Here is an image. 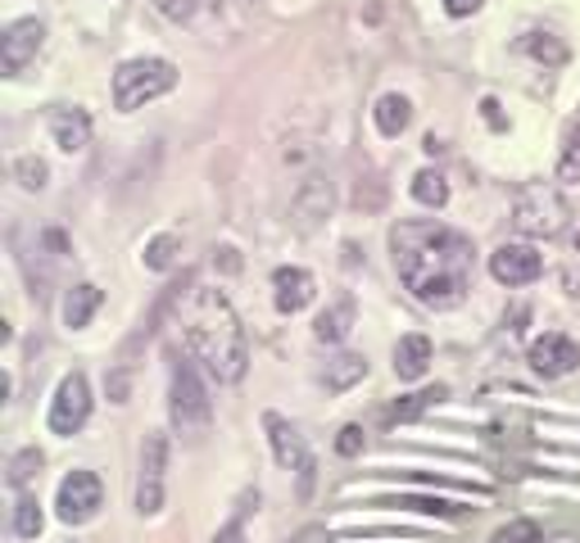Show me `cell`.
Returning a JSON list of instances; mask_svg holds the SVG:
<instances>
[{
    "instance_id": "obj_2",
    "label": "cell",
    "mask_w": 580,
    "mask_h": 543,
    "mask_svg": "<svg viewBox=\"0 0 580 543\" xmlns=\"http://www.w3.org/2000/svg\"><path fill=\"white\" fill-rule=\"evenodd\" d=\"M181 336H187L196 362H204L209 376L223 385H236L250 367V345L246 326H240L232 299L218 286H196L181 299Z\"/></svg>"
},
{
    "instance_id": "obj_13",
    "label": "cell",
    "mask_w": 580,
    "mask_h": 543,
    "mask_svg": "<svg viewBox=\"0 0 580 543\" xmlns=\"http://www.w3.org/2000/svg\"><path fill=\"white\" fill-rule=\"evenodd\" d=\"M272 290H277V313L295 317L313 304L318 281H313V272H304V267H277L272 272Z\"/></svg>"
},
{
    "instance_id": "obj_5",
    "label": "cell",
    "mask_w": 580,
    "mask_h": 543,
    "mask_svg": "<svg viewBox=\"0 0 580 543\" xmlns=\"http://www.w3.org/2000/svg\"><path fill=\"white\" fill-rule=\"evenodd\" d=\"M173 86H177V69L168 59H128V64H118V73H114V109L132 113L150 100L168 96Z\"/></svg>"
},
{
    "instance_id": "obj_16",
    "label": "cell",
    "mask_w": 580,
    "mask_h": 543,
    "mask_svg": "<svg viewBox=\"0 0 580 543\" xmlns=\"http://www.w3.org/2000/svg\"><path fill=\"white\" fill-rule=\"evenodd\" d=\"M431 367V340L426 336H404L394 345V376L400 381H422Z\"/></svg>"
},
{
    "instance_id": "obj_28",
    "label": "cell",
    "mask_w": 580,
    "mask_h": 543,
    "mask_svg": "<svg viewBox=\"0 0 580 543\" xmlns=\"http://www.w3.org/2000/svg\"><path fill=\"white\" fill-rule=\"evenodd\" d=\"M14 177H19L23 191H42L46 177H50V168H46V159H37V155H23V159L14 164Z\"/></svg>"
},
{
    "instance_id": "obj_7",
    "label": "cell",
    "mask_w": 580,
    "mask_h": 543,
    "mask_svg": "<svg viewBox=\"0 0 580 543\" xmlns=\"http://www.w3.org/2000/svg\"><path fill=\"white\" fill-rule=\"evenodd\" d=\"M164 475H168V435L150 431L141 444V475H137V511L155 517L164 507Z\"/></svg>"
},
{
    "instance_id": "obj_31",
    "label": "cell",
    "mask_w": 580,
    "mask_h": 543,
    "mask_svg": "<svg viewBox=\"0 0 580 543\" xmlns=\"http://www.w3.org/2000/svg\"><path fill=\"white\" fill-rule=\"evenodd\" d=\"M363 448H368V435H363V426H341V435H335V452H341V458H358Z\"/></svg>"
},
{
    "instance_id": "obj_26",
    "label": "cell",
    "mask_w": 580,
    "mask_h": 543,
    "mask_svg": "<svg viewBox=\"0 0 580 543\" xmlns=\"http://www.w3.org/2000/svg\"><path fill=\"white\" fill-rule=\"evenodd\" d=\"M42 452L37 448H23V452H14L10 458V490H27V480L33 475H42Z\"/></svg>"
},
{
    "instance_id": "obj_21",
    "label": "cell",
    "mask_w": 580,
    "mask_h": 543,
    "mask_svg": "<svg viewBox=\"0 0 580 543\" xmlns=\"http://www.w3.org/2000/svg\"><path fill=\"white\" fill-rule=\"evenodd\" d=\"M413 200L426 204V208H445L449 204V181L436 172V168H422L413 177Z\"/></svg>"
},
{
    "instance_id": "obj_27",
    "label": "cell",
    "mask_w": 580,
    "mask_h": 543,
    "mask_svg": "<svg viewBox=\"0 0 580 543\" xmlns=\"http://www.w3.org/2000/svg\"><path fill=\"white\" fill-rule=\"evenodd\" d=\"M386 507H409V511H426V517H458L463 503H449V498H390Z\"/></svg>"
},
{
    "instance_id": "obj_6",
    "label": "cell",
    "mask_w": 580,
    "mask_h": 543,
    "mask_svg": "<svg viewBox=\"0 0 580 543\" xmlns=\"http://www.w3.org/2000/svg\"><path fill=\"white\" fill-rule=\"evenodd\" d=\"M263 431H268V439H272V458H277V467H286V471H295L299 475V498H309L313 494V452H309V444H304V435L291 426V421L282 417V412H268L263 417Z\"/></svg>"
},
{
    "instance_id": "obj_30",
    "label": "cell",
    "mask_w": 580,
    "mask_h": 543,
    "mask_svg": "<svg viewBox=\"0 0 580 543\" xmlns=\"http://www.w3.org/2000/svg\"><path fill=\"white\" fill-rule=\"evenodd\" d=\"M490 543H544V534H540L535 521H508V526L495 530Z\"/></svg>"
},
{
    "instance_id": "obj_29",
    "label": "cell",
    "mask_w": 580,
    "mask_h": 543,
    "mask_svg": "<svg viewBox=\"0 0 580 543\" xmlns=\"http://www.w3.org/2000/svg\"><path fill=\"white\" fill-rule=\"evenodd\" d=\"M558 177L563 181H580V118L567 132V145H563V159H558Z\"/></svg>"
},
{
    "instance_id": "obj_18",
    "label": "cell",
    "mask_w": 580,
    "mask_h": 543,
    "mask_svg": "<svg viewBox=\"0 0 580 543\" xmlns=\"http://www.w3.org/2000/svg\"><path fill=\"white\" fill-rule=\"evenodd\" d=\"M363 376H368V358H358V353H341V358H331V362H327L322 385H327V395H345V389H350V385H358Z\"/></svg>"
},
{
    "instance_id": "obj_9",
    "label": "cell",
    "mask_w": 580,
    "mask_h": 543,
    "mask_svg": "<svg viewBox=\"0 0 580 543\" xmlns=\"http://www.w3.org/2000/svg\"><path fill=\"white\" fill-rule=\"evenodd\" d=\"M100 503H105V490L91 471H69L64 480H59L55 507H59V521L64 526H86L100 511Z\"/></svg>"
},
{
    "instance_id": "obj_34",
    "label": "cell",
    "mask_w": 580,
    "mask_h": 543,
    "mask_svg": "<svg viewBox=\"0 0 580 543\" xmlns=\"http://www.w3.org/2000/svg\"><path fill=\"white\" fill-rule=\"evenodd\" d=\"M213 543H246V530H240V521H227L218 534H213Z\"/></svg>"
},
{
    "instance_id": "obj_32",
    "label": "cell",
    "mask_w": 580,
    "mask_h": 543,
    "mask_svg": "<svg viewBox=\"0 0 580 543\" xmlns=\"http://www.w3.org/2000/svg\"><path fill=\"white\" fill-rule=\"evenodd\" d=\"M155 5H159L168 19H191V14H196V0H155Z\"/></svg>"
},
{
    "instance_id": "obj_17",
    "label": "cell",
    "mask_w": 580,
    "mask_h": 543,
    "mask_svg": "<svg viewBox=\"0 0 580 543\" xmlns=\"http://www.w3.org/2000/svg\"><path fill=\"white\" fill-rule=\"evenodd\" d=\"M327 214H331V186H327V181H318V177L304 181L299 195H295V218H299V227L309 231V227H318Z\"/></svg>"
},
{
    "instance_id": "obj_22",
    "label": "cell",
    "mask_w": 580,
    "mask_h": 543,
    "mask_svg": "<svg viewBox=\"0 0 580 543\" xmlns=\"http://www.w3.org/2000/svg\"><path fill=\"white\" fill-rule=\"evenodd\" d=\"M177 254H181V236L164 231V236H155V240H150V245H145L141 263H145L150 272H168V267L177 263Z\"/></svg>"
},
{
    "instance_id": "obj_11",
    "label": "cell",
    "mask_w": 580,
    "mask_h": 543,
    "mask_svg": "<svg viewBox=\"0 0 580 543\" xmlns=\"http://www.w3.org/2000/svg\"><path fill=\"white\" fill-rule=\"evenodd\" d=\"M531 367L544 376V381H558V376H571L580 367V345L563 330H544L540 340H531Z\"/></svg>"
},
{
    "instance_id": "obj_37",
    "label": "cell",
    "mask_w": 580,
    "mask_h": 543,
    "mask_svg": "<svg viewBox=\"0 0 580 543\" xmlns=\"http://www.w3.org/2000/svg\"><path fill=\"white\" fill-rule=\"evenodd\" d=\"M109 395L123 403V399H128V376H114V381H109Z\"/></svg>"
},
{
    "instance_id": "obj_4",
    "label": "cell",
    "mask_w": 580,
    "mask_h": 543,
    "mask_svg": "<svg viewBox=\"0 0 580 543\" xmlns=\"http://www.w3.org/2000/svg\"><path fill=\"white\" fill-rule=\"evenodd\" d=\"M168 417L177 435L187 439H204L209 421H213V403H209V389L200 381V372L191 367L187 358H173V385H168Z\"/></svg>"
},
{
    "instance_id": "obj_12",
    "label": "cell",
    "mask_w": 580,
    "mask_h": 543,
    "mask_svg": "<svg viewBox=\"0 0 580 543\" xmlns=\"http://www.w3.org/2000/svg\"><path fill=\"white\" fill-rule=\"evenodd\" d=\"M540 272H544V258L531 245H499L490 254V277L499 286H531L540 281Z\"/></svg>"
},
{
    "instance_id": "obj_8",
    "label": "cell",
    "mask_w": 580,
    "mask_h": 543,
    "mask_svg": "<svg viewBox=\"0 0 580 543\" xmlns=\"http://www.w3.org/2000/svg\"><path fill=\"white\" fill-rule=\"evenodd\" d=\"M86 417H91V385L82 372H69L50 399V417H46L50 435H78L86 426Z\"/></svg>"
},
{
    "instance_id": "obj_3",
    "label": "cell",
    "mask_w": 580,
    "mask_h": 543,
    "mask_svg": "<svg viewBox=\"0 0 580 543\" xmlns=\"http://www.w3.org/2000/svg\"><path fill=\"white\" fill-rule=\"evenodd\" d=\"M512 227L531 236V240H554L571 227V204L558 186H548V181H531L512 195Z\"/></svg>"
},
{
    "instance_id": "obj_25",
    "label": "cell",
    "mask_w": 580,
    "mask_h": 543,
    "mask_svg": "<svg viewBox=\"0 0 580 543\" xmlns=\"http://www.w3.org/2000/svg\"><path fill=\"white\" fill-rule=\"evenodd\" d=\"M445 395H449L445 385H436V389H422V395H409L404 403H394V408H390V421H413V417H422L426 408H436Z\"/></svg>"
},
{
    "instance_id": "obj_23",
    "label": "cell",
    "mask_w": 580,
    "mask_h": 543,
    "mask_svg": "<svg viewBox=\"0 0 580 543\" xmlns=\"http://www.w3.org/2000/svg\"><path fill=\"white\" fill-rule=\"evenodd\" d=\"M522 50H526V55H535L540 64H548V69H563V64H567V46H563V41H554L548 33H526Z\"/></svg>"
},
{
    "instance_id": "obj_14",
    "label": "cell",
    "mask_w": 580,
    "mask_h": 543,
    "mask_svg": "<svg viewBox=\"0 0 580 543\" xmlns=\"http://www.w3.org/2000/svg\"><path fill=\"white\" fill-rule=\"evenodd\" d=\"M46 123H50V136L64 155H78V149L91 145V113L78 109V105H55L46 113Z\"/></svg>"
},
{
    "instance_id": "obj_33",
    "label": "cell",
    "mask_w": 580,
    "mask_h": 543,
    "mask_svg": "<svg viewBox=\"0 0 580 543\" xmlns=\"http://www.w3.org/2000/svg\"><path fill=\"white\" fill-rule=\"evenodd\" d=\"M485 5V0H445V10L453 14V19H467V14H476Z\"/></svg>"
},
{
    "instance_id": "obj_1",
    "label": "cell",
    "mask_w": 580,
    "mask_h": 543,
    "mask_svg": "<svg viewBox=\"0 0 580 543\" xmlns=\"http://www.w3.org/2000/svg\"><path fill=\"white\" fill-rule=\"evenodd\" d=\"M390 254L404 290L426 309H458L472 290V240L436 218L390 227Z\"/></svg>"
},
{
    "instance_id": "obj_24",
    "label": "cell",
    "mask_w": 580,
    "mask_h": 543,
    "mask_svg": "<svg viewBox=\"0 0 580 543\" xmlns=\"http://www.w3.org/2000/svg\"><path fill=\"white\" fill-rule=\"evenodd\" d=\"M42 526H46L42 503H37L33 494H23V498H19V507H14V534H19V539H37V534H42Z\"/></svg>"
},
{
    "instance_id": "obj_19",
    "label": "cell",
    "mask_w": 580,
    "mask_h": 543,
    "mask_svg": "<svg viewBox=\"0 0 580 543\" xmlns=\"http://www.w3.org/2000/svg\"><path fill=\"white\" fill-rule=\"evenodd\" d=\"M372 123H377V132L381 136H400L409 123H413V105H409V96H394V90H390V96H381L377 100V109H372Z\"/></svg>"
},
{
    "instance_id": "obj_15",
    "label": "cell",
    "mask_w": 580,
    "mask_h": 543,
    "mask_svg": "<svg viewBox=\"0 0 580 543\" xmlns=\"http://www.w3.org/2000/svg\"><path fill=\"white\" fill-rule=\"evenodd\" d=\"M350 326H354V299L341 294V299H331V304L318 313L313 336H318L322 345H341V340L350 336Z\"/></svg>"
},
{
    "instance_id": "obj_10",
    "label": "cell",
    "mask_w": 580,
    "mask_h": 543,
    "mask_svg": "<svg viewBox=\"0 0 580 543\" xmlns=\"http://www.w3.org/2000/svg\"><path fill=\"white\" fill-rule=\"evenodd\" d=\"M42 46H46V23L42 19H14L5 27V37H0V69H5V77H19L42 55Z\"/></svg>"
},
{
    "instance_id": "obj_35",
    "label": "cell",
    "mask_w": 580,
    "mask_h": 543,
    "mask_svg": "<svg viewBox=\"0 0 580 543\" xmlns=\"http://www.w3.org/2000/svg\"><path fill=\"white\" fill-rule=\"evenodd\" d=\"M481 109H485V118H490V128H499V132H504V113H499V100H490V96H485V100H481Z\"/></svg>"
},
{
    "instance_id": "obj_36",
    "label": "cell",
    "mask_w": 580,
    "mask_h": 543,
    "mask_svg": "<svg viewBox=\"0 0 580 543\" xmlns=\"http://www.w3.org/2000/svg\"><path fill=\"white\" fill-rule=\"evenodd\" d=\"M291 543H327V530L322 526H309V530H299Z\"/></svg>"
},
{
    "instance_id": "obj_20",
    "label": "cell",
    "mask_w": 580,
    "mask_h": 543,
    "mask_svg": "<svg viewBox=\"0 0 580 543\" xmlns=\"http://www.w3.org/2000/svg\"><path fill=\"white\" fill-rule=\"evenodd\" d=\"M100 286H91V281H82V286H73L69 294H64V326L69 330H82L91 317H96V309H100Z\"/></svg>"
}]
</instances>
